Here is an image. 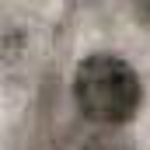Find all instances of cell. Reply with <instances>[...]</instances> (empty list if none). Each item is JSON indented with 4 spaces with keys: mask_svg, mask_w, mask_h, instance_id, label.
<instances>
[{
    "mask_svg": "<svg viewBox=\"0 0 150 150\" xmlns=\"http://www.w3.org/2000/svg\"><path fill=\"white\" fill-rule=\"evenodd\" d=\"M74 98L87 119L119 126L129 122L140 108V77L126 59L94 52L74 74Z\"/></svg>",
    "mask_w": 150,
    "mask_h": 150,
    "instance_id": "cell-1",
    "label": "cell"
}]
</instances>
